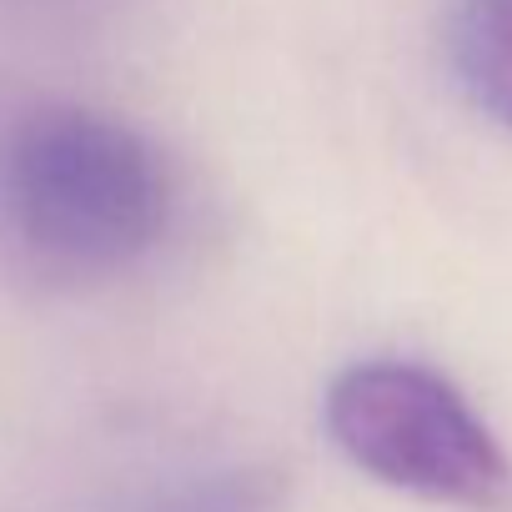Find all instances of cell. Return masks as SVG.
Here are the masks:
<instances>
[{"label":"cell","instance_id":"6da1fadb","mask_svg":"<svg viewBox=\"0 0 512 512\" xmlns=\"http://www.w3.org/2000/svg\"><path fill=\"white\" fill-rule=\"evenodd\" d=\"M171 221V171L121 116L26 101L0 121V236L51 282L131 272Z\"/></svg>","mask_w":512,"mask_h":512},{"label":"cell","instance_id":"7a4b0ae2","mask_svg":"<svg viewBox=\"0 0 512 512\" xmlns=\"http://www.w3.org/2000/svg\"><path fill=\"white\" fill-rule=\"evenodd\" d=\"M337 452L422 502L497 512L512 502V462L477 407L422 362H352L322 397Z\"/></svg>","mask_w":512,"mask_h":512},{"label":"cell","instance_id":"3957f363","mask_svg":"<svg viewBox=\"0 0 512 512\" xmlns=\"http://www.w3.org/2000/svg\"><path fill=\"white\" fill-rule=\"evenodd\" d=\"M447 46L467 96L512 131V0H457Z\"/></svg>","mask_w":512,"mask_h":512},{"label":"cell","instance_id":"277c9868","mask_svg":"<svg viewBox=\"0 0 512 512\" xmlns=\"http://www.w3.org/2000/svg\"><path fill=\"white\" fill-rule=\"evenodd\" d=\"M136 512H287V472L267 462H236L191 472L156 487Z\"/></svg>","mask_w":512,"mask_h":512}]
</instances>
